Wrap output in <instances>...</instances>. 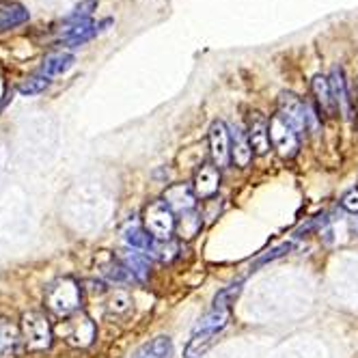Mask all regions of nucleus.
Returning a JSON list of instances; mask_svg holds the SVG:
<instances>
[{"label":"nucleus","mask_w":358,"mask_h":358,"mask_svg":"<svg viewBox=\"0 0 358 358\" xmlns=\"http://www.w3.org/2000/svg\"><path fill=\"white\" fill-rule=\"evenodd\" d=\"M229 317H231V311L229 309H212L208 315H203L199 320V324L194 326V335H201V332H210V335H218L220 330L227 328Z\"/></svg>","instance_id":"dca6fc26"},{"label":"nucleus","mask_w":358,"mask_h":358,"mask_svg":"<svg viewBox=\"0 0 358 358\" xmlns=\"http://www.w3.org/2000/svg\"><path fill=\"white\" fill-rule=\"evenodd\" d=\"M29 11L20 3H0V31L15 29L20 24L29 22Z\"/></svg>","instance_id":"f3484780"},{"label":"nucleus","mask_w":358,"mask_h":358,"mask_svg":"<svg viewBox=\"0 0 358 358\" xmlns=\"http://www.w3.org/2000/svg\"><path fill=\"white\" fill-rule=\"evenodd\" d=\"M143 224L147 234L153 240H171L173 231L177 229V220L173 210L164 203V199L151 201L143 212Z\"/></svg>","instance_id":"7ed1b4c3"},{"label":"nucleus","mask_w":358,"mask_h":358,"mask_svg":"<svg viewBox=\"0 0 358 358\" xmlns=\"http://www.w3.org/2000/svg\"><path fill=\"white\" fill-rule=\"evenodd\" d=\"M248 141L257 156H266L270 151V121L262 113H250L248 117Z\"/></svg>","instance_id":"6e6552de"},{"label":"nucleus","mask_w":358,"mask_h":358,"mask_svg":"<svg viewBox=\"0 0 358 358\" xmlns=\"http://www.w3.org/2000/svg\"><path fill=\"white\" fill-rule=\"evenodd\" d=\"M108 309L113 313H127V311L132 309V300H130V296L123 294V292H115V296L110 298Z\"/></svg>","instance_id":"c85d7f7f"},{"label":"nucleus","mask_w":358,"mask_h":358,"mask_svg":"<svg viewBox=\"0 0 358 358\" xmlns=\"http://www.w3.org/2000/svg\"><path fill=\"white\" fill-rule=\"evenodd\" d=\"M218 335H210V332H201V335H194L186 348V358H201L203 354H206L214 341H216Z\"/></svg>","instance_id":"5701e85b"},{"label":"nucleus","mask_w":358,"mask_h":358,"mask_svg":"<svg viewBox=\"0 0 358 358\" xmlns=\"http://www.w3.org/2000/svg\"><path fill=\"white\" fill-rule=\"evenodd\" d=\"M192 188L199 199H212L220 188V169L214 164H201L194 173Z\"/></svg>","instance_id":"9d476101"},{"label":"nucleus","mask_w":358,"mask_h":358,"mask_svg":"<svg viewBox=\"0 0 358 358\" xmlns=\"http://www.w3.org/2000/svg\"><path fill=\"white\" fill-rule=\"evenodd\" d=\"M229 134H231V160L240 169L248 166L252 156H255V151L250 147V141H248V134H244L238 125L229 127Z\"/></svg>","instance_id":"4468645a"},{"label":"nucleus","mask_w":358,"mask_h":358,"mask_svg":"<svg viewBox=\"0 0 358 358\" xmlns=\"http://www.w3.org/2000/svg\"><path fill=\"white\" fill-rule=\"evenodd\" d=\"M76 63V57L69 55V52H52L48 55L41 63V73L48 76V78H52V76H61L65 71H69Z\"/></svg>","instance_id":"6ab92c4d"},{"label":"nucleus","mask_w":358,"mask_h":358,"mask_svg":"<svg viewBox=\"0 0 358 358\" xmlns=\"http://www.w3.org/2000/svg\"><path fill=\"white\" fill-rule=\"evenodd\" d=\"M121 264L127 268V272H130L132 278H136L138 283H147V278H149V257L147 255L136 252V250H127V252H123Z\"/></svg>","instance_id":"a211bd4d"},{"label":"nucleus","mask_w":358,"mask_h":358,"mask_svg":"<svg viewBox=\"0 0 358 358\" xmlns=\"http://www.w3.org/2000/svg\"><path fill=\"white\" fill-rule=\"evenodd\" d=\"M240 292H242V280H238V283H231L229 287H224L222 292H218L216 298H214V309H231V304L240 296Z\"/></svg>","instance_id":"b1692460"},{"label":"nucleus","mask_w":358,"mask_h":358,"mask_svg":"<svg viewBox=\"0 0 358 358\" xmlns=\"http://www.w3.org/2000/svg\"><path fill=\"white\" fill-rule=\"evenodd\" d=\"M311 91H313V97H315V104H317V110L324 119H332L337 117L339 113V106L335 101V95H332V87H330V80L326 76H315L313 83H311Z\"/></svg>","instance_id":"9b49d317"},{"label":"nucleus","mask_w":358,"mask_h":358,"mask_svg":"<svg viewBox=\"0 0 358 358\" xmlns=\"http://www.w3.org/2000/svg\"><path fill=\"white\" fill-rule=\"evenodd\" d=\"M194 199H196L194 188L188 184H173L164 192V203L173 210V214H179V216L194 212V206H196Z\"/></svg>","instance_id":"1a4fd4ad"},{"label":"nucleus","mask_w":358,"mask_h":358,"mask_svg":"<svg viewBox=\"0 0 358 358\" xmlns=\"http://www.w3.org/2000/svg\"><path fill=\"white\" fill-rule=\"evenodd\" d=\"M203 216L199 212H188V214H182L179 216V222H177V231L184 240H192L194 236H199L201 227H203Z\"/></svg>","instance_id":"412c9836"},{"label":"nucleus","mask_w":358,"mask_h":358,"mask_svg":"<svg viewBox=\"0 0 358 358\" xmlns=\"http://www.w3.org/2000/svg\"><path fill=\"white\" fill-rule=\"evenodd\" d=\"M104 274L108 276V278H113V280H117V283H127L130 280V272H127V268L123 266V264H119V262H110V264H106L104 266Z\"/></svg>","instance_id":"cd10ccee"},{"label":"nucleus","mask_w":358,"mask_h":358,"mask_svg":"<svg viewBox=\"0 0 358 358\" xmlns=\"http://www.w3.org/2000/svg\"><path fill=\"white\" fill-rule=\"evenodd\" d=\"M341 208L350 214H358V188H350L341 196Z\"/></svg>","instance_id":"7c9ffc66"},{"label":"nucleus","mask_w":358,"mask_h":358,"mask_svg":"<svg viewBox=\"0 0 358 358\" xmlns=\"http://www.w3.org/2000/svg\"><path fill=\"white\" fill-rule=\"evenodd\" d=\"M177 250L179 248H177V244L173 240H156V242H153V246L149 248V252L160 262H173L177 257Z\"/></svg>","instance_id":"393cba45"},{"label":"nucleus","mask_w":358,"mask_h":358,"mask_svg":"<svg viewBox=\"0 0 358 358\" xmlns=\"http://www.w3.org/2000/svg\"><path fill=\"white\" fill-rule=\"evenodd\" d=\"M80 302H83V287L78 280H73L69 276L55 280V283L45 289L48 311L59 317H69L73 313H78Z\"/></svg>","instance_id":"f257e3e1"},{"label":"nucleus","mask_w":358,"mask_h":358,"mask_svg":"<svg viewBox=\"0 0 358 358\" xmlns=\"http://www.w3.org/2000/svg\"><path fill=\"white\" fill-rule=\"evenodd\" d=\"M292 250V244L287 242V244H280V246H276V248H272L268 255H264V257H259L257 262L252 264V268H259V266H264V264H268V262H274V259H278V257H283V255H287Z\"/></svg>","instance_id":"c756f323"},{"label":"nucleus","mask_w":358,"mask_h":358,"mask_svg":"<svg viewBox=\"0 0 358 358\" xmlns=\"http://www.w3.org/2000/svg\"><path fill=\"white\" fill-rule=\"evenodd\" d=\"M22 341L20 328L13 322L0 317V358H15Z\"/></svg>","instance_id":"f8f14e48"},{"label":"nucleus","mask_w":358,"mask_h":358,"mask_svg":"<svg viewBox=\"0 0 358 358\" xmlns=\"http://www.w3.org/2000/svg\"><path fill=\"white\" fill-rule=\"evenodd\" d=\"M328 80H330V87H332V95H335V101L339 106V113L343 117H350L352 115V99H350V93H348L343 69L341 67H332Z\"/></svg>","instance_id":"2eb2a0df"},{"label":"nucleus","mask_w":358,"mask_h":358,"mask_svg":"<svg viewBox=\"0 0 358 358\" xmlns=\"http://www.w3.org/2000/svg\"><path fill=\"white\" fill-rule=\"evenodd\" d=\"M278 115L283 117L298 134H304L311 127V113L304 101L294 93H280L278 97Z\"/></svg>","instance_id":"423d86ee"},{"label":"nucleus","mask_w":358,"mask_h":358,"mask_svg":"<svg viewBox=\"0 0 358 358\" xmlns=\"http://www.w3.org/2000/svg\"><path fill=\"white\" fill-rule=\"evenodd\" d=\"M134 358H173V341L169 337H156L141 345Z\"/></svg>","instance_id":"aec40b11"},{"label":"nucleus","mask_w":358,"mask_h":358,"mask_svg":"<svg viewBox=\"0 0 358 358\" xmlns=\"http://www.w3.org/2000/svg\"><path fill=\"white\" fill-rule=\"evenodd\" d=\"M97 3L95 0H85V3H80L78 7H73V11L65 17L67 24H76V22H87L91 17V13L95 11Z\"/></svg>","instance_id":"bb28decb"},{"label":"nucleus","mask_w":358,"mask_h":358,"mask_svg":"<svg viewBox=\"0 0 358 358\" xmlns=\"http://www.w3.org/2000/svg\"><path fill=\"white\" fill-rule=\"evenodd\" d=\"M123 238H125V242L130 244L132 248H141V250H149L153 246V242H156L147 234V229H141L136 224L127 227L125 231H123Z\"/></svg>","instance_id":"4be33fe9"},{"label":"nucleus","mask_w":358,"mask_h":358,"mask_svg":"<svg viewBox=\"0 0 358 358\" xmlns=\"http://www.w3.org/2000/svg\"><path fill=\"white\" fill-rule=\"evenodd\" d=\"M356 110H358V104H356Z\"/></svg>","instance_id":"2f4dec72"},{"label":"nucleus","mask_w":358,"mask_h":358,"mask_svg":"<svg viewBox=\"0 0 358 358\" xmlns=\"http://www.w3.org/2000/svg\"><path fill=\"white\" fill-rule=\"evenodd\" d=\"M270 143L285 160L296 158L300 151V134L278 113L270 119Z\"/></svg>","instance_id":"39448f33"},{"label":"nucleus","mask_w":358,"mask_h":358,"mask_svg":"<svg viewBox=\"0 0 358 358\" xmlns=\"http://www.w3.org/2000/svg\"><path fill=\"white\" fill-rule=\"evenodd\" d=\"M57 335L71 348H89L95 339V324L89 315L85 313H73L69 317H63L57 328H55Z\"/></svg>","instance_id":"f03ea898"},{"label":"nucleus","mask_w":358,"mask_h":358,"mask_svg":"<svg viewBox=\"0 0 358 358\" xmlns=\"http://www.w3.org/2000/svg\"><path fill=\"white\" fill-rule=\"evenodd\" d=\"M101 31L99 24H95L93 20H87V22H76L71 27H67L63 31V43L69 45V48H78L87 41H91L97 33Z\"/></svg>","instance_id":"ddd939ff"},{"label":"nucleus","mask_w":358,"mask_h":358,"mask_svg":"<svg viewBox=\"0 0 358 358\" xmlns=\"http://www.w3.org/2000/svg\"><path fill=\"white\" fill-rule=\"evenodd\" d=\"M210 153L214 166L218 169H227L229 162H231V134H229V127L224 121H214L210 127Z\"/></svg>","instance_id":"0eeeda50"},{"label":"nucleus","mask_w":358,"mask_h":358,"mask_svg":"<svg viewBox=\"0 0 358 358\" xmlns=\"http://www.w3.org/2000/svg\"><path fill=\"white\" fill-rule=\"evenodd\" d=\"M48 85H50V78H48V76L37 73V76H31L29 80H24V83L17 87V91H20L22 95H39V93H43V91L48 89Z\"/></svg>","instance_id":"a878e982"},{"label":"nucleus","mask_w":358,"mask_h":358,"mask_svg":"<svg viewBox=\"0 0 358 358\" xmlns=\"http://www.w3.org/2000/svg\"><path fill=\"white\" fill-rule=\"evenodd\" d=\"M22 339L33 352H43L52 345V326L43 313L29 311L22 315Z\"/></svg>","instance_id":"20e7f679"}]
</instances>
